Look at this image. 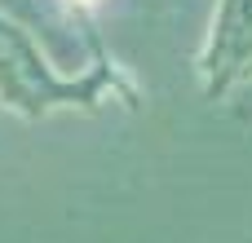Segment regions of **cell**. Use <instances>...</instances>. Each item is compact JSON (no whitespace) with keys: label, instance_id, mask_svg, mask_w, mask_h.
<instances>
[{"label":"cell","instance_id":"6da1fadb","mask_svg":"<svg viewBox=\"0 0 252 243\" xmlns=\"http://www.w3.org/2000/svg\"><path fill=\"white\" fill-rule=\"evenodd\" d=\"M204 71H208V89L226 93L235 80L252 75V0H226L213 44L204 53Z\"/></svg>","mask_w":252,"mask_h":243}]
</instances>
